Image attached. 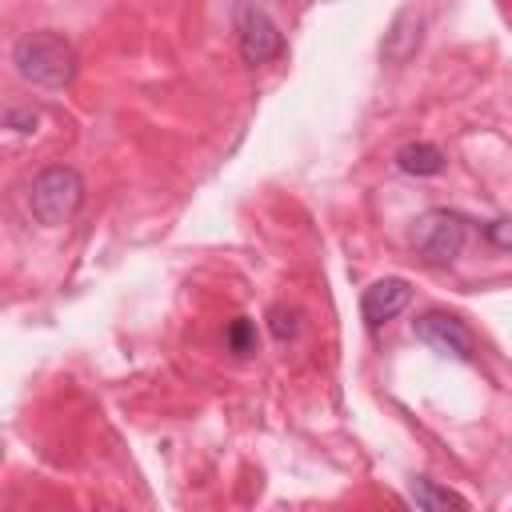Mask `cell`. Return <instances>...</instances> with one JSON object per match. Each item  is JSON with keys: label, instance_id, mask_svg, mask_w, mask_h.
Returning a JSON list of instances; mask_svg holds the SVG:
<instances>
[{"label": "cell", "instance_id": "1", "mask_svg": "<svg viewBox=\"0 0 512 512\" xmlns=\"http://www.w3.org/2000/svg\"><path fill=\"white\" fill-rule=\"evenodd\" d=\"M12 68L32 88H68L80 72V56L68 36L40 28V32H24L12 44Z\"/></svg>", "mask_w": 512, "mask_h": 512}, {"label": "cell", "instance_id": "2", "mask_svg": "<svg viewBox=\"0 0 512 512\" xmlns=\"http://www.w3.org/2000/svg\"><path fill=\"white\" fill-rule=\"evenodd\" d=\"M84 204V176L72 164H48L28 188V212L44 228L68 224Z\"/></svg>", "mask_w": 512, "mask_h": 512}, {"label": "cell", "instance_id": "3", "mask_svg": "<svg viewBox=\"0 0 512 512\" xmlns=\"http://www.w3.org/2000/svg\"><path fill=\"white\" fill-rule=\"evenodd\" d=\"M468 232H472V220L456 208H428L412 220V248L424 264H452L464 244H468Z\"/></svg>", "mask_w": 512, "mask_h": 512}, {"label": "cell", "instance_id": "4", "mask_svg": "<svg viewBox=\"0 0 512 512\" xmlns=\"http://www.w3.org/2000/svg\"><path fill=\"white\" fill-rule=\"evenodd\" d=\"M232 24H236V48H240L244 64L260 68V64H272L276 56H284V32L256 0H236Z\"/></svg>", "mask_w": 512, "mask_h": 512}, {"label": "cell", "instance_id": "5", "mask_svg": "<svg viewBox=\"0 0 512 512\" xmlns=\"http://www.w3.org/2000/svg\"><path fill=\"white\" fill-rule=\"evenodd\" d=\"M412 336L424 344V348H432V352H440V356H452V360H476V340H472V332H468V324L460 320V316H452V312H424V316H416L412 320Z\"/></svg>", "mask_w": 512, "mask_h": 512}, {"label": "cell", "instance_id": "6", "mask_svg": "<svg viewBox=\"0 0 512 512\" xmlns=\"http://www.w3.org/2000/svg\"><path fill=\"white\" fill-rule=\"evenodd\" d=\"M408 300H412V284H408L404 276H384V280H376L372 288H364V296H360V316H364V324L376 332L380 324L396 320V316L408 308Z\"/></svg>", "mask_w": 512, "mask_h": 512}, {"label": "cell", "instance_id": "7", "mask_svg": "<svg viewBox=\"0 0 512 512\" xmlns=\"http://www.w3.org/2000/svg\"><path fill=\"white\" fill-rule=\"evenodd\" d=\"M416 48H420V12H416V8H400V12L392 16L384 40H380V56H384L388 64H404Z\"/></svg>", "mask_w": 512, "mask_h": 512}, {"label": "cell", "instance_id": "8", "mask_svg": "<svg viewBox=\"0 0 512 512\" xmlns=\"http://www.w3.org/2000/svg\"><path fill=\"white\" fill-rule=\"evenodd\" d=\"M396 168L404 176H440L448 168V156L428 140H412V144H404L396 152Z\"/></svg>", "mask_w": 512, "mask_h": 512}, {"label": "cell", "instance_id": "9", "mask_svg": "<svg viewBox=\"0 0 512 512\" xmlns=\"http://www.w3.org/2000/svg\"><path fill=\"white\" fill-rule=\"evenodd\" d=\"M408 500H412L420 512H440V508H468V500H464L460 492H452V488H444V484H436V480H428V476H416V480L408 484Z\"/></svg>", "mask_w": 512, "mask_h": 512}, {"label": "cell", "instance_id": "10", "mask_svg": "<svg viewBox=\"0 0 512 512\" xmlns=\"http://www.w3.org/2000/svg\"><path fill=\"white\" fill-rule=\"evenodd\" d=\"M224 348H228L232 356H252V352H256V324H252L248 316L228 320V328H224Z\"/></svg>", "mask_w": 512, "mask_h": 512}, {"label": "cell", "instance_id": "11", "mask_svg": "<svg viewBox=\"0 0 512 512\" xmlns=\"http://www.w3.org/2000/svg\"><path fill=\"white\" fill-rule=\"evenodd\" d=\"M268 332H272V340H276V344L296 340V332H300V316H296V308L276 304V308L268 312Z\"/></svg>", "mask_w": 512, "mask_h": 512}, {"label": "cell", "instance_id": "12", "mask_svg": "<svg viewBox=\"0 0 512 512\" xmlns=\"http://www.w3.org/2000/svg\"><path fill=\"white\" fill-rule=\"evenodd\" d=\"M0 120H4V128L20 132V136H28V132L40 128V112H36V108H8Z\"/></svg>", "mask_w": 512, "mask_h": 512}, {"label": "cell", "instance_id": "13", "mask_svg": "<svg viewBox=\"0 0 512 512\" xmlns=\"http://www.w3.org/2000/svg\"><path fill=\"white\" fill-rule=\"evenodd\" d=\"M508 228H512V224H508V216H496V220H488V224H484V236L492 240V248H500V252H508V248H512Z\"/></svg>", "mask_w": 512, "mask_h": 512}]
</instances>
